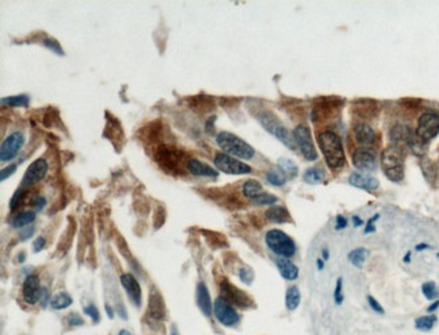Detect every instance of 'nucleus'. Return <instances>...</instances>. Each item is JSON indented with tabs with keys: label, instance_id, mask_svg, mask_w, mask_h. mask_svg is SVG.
<instances>
[{
	"label": "nucleus",
	"instance_id": "1",
	"mask_svg": "<svg viewBox=\"0 0 439 335\" xmlns=\"http://www.w3.org/2000/svg\"><path fill=\"white\" fill-rule=\"evenodd\" d=\"M316 139L328 168L334 172L342 169L346 164V156L338 134L331 130H323L318 133Z\"/></svg>",
	"mask_w": 439,
	"mask_h": 335
},
{
	"label": "nucleus",
	"instance_id": "2",
	"mask_svg": "<svg viewBox=\"0 0 439 335\" xmlns=\"http://www.w3.org/2000/svg\"><path fill=\"white\" fill-rule=\"evenodd\" d=\"M404 158L406 153L397 145L388 146L381 153V168L390 181L400 183L404 178Z\"/></svg>",
	"mask_w": 439,
	"mask_h": 335
},
{
	"label": "nucleus",
	"instance_id": "3",
	"mask_svg": "<svg viewBox=\"0 0 439 335\" xmlns=\"http://www.w3.org/2000/svg\"><path fill=\"white\" fill-rule=\"evenodd\" d=\"M216 144L226 154L242 160H251L254 157V149L242 138L228 131H222L216 135Z\"/></svg>",
	"mask_w": 439,
	"mask_h": 335
},
{
	"label": "nucleus",
	"instance_id": "4",
	"mask_svg": "<svg viewBox=\"0 0 439 335\" xmlns=\"http://www.w3.org/2000/svg\"><path fill=\"white\" fill-rule=\"evenodd\" d=\"M258 122L261 123V126L270 133L273 137H276L280 142H282L284 145L295 150L296 149V142L295 138H293V134H291L288 131V128L282 125L281 122L278 120L276 115L272 114L269 111H263V112H260L258 114Z\"/></svg>",
	"mask_w": 439,
	"mask_h": 335
},
{
	"label": "nucleus",
	"instance_id": "5",
	"mask_svg": "<svg viewBox=\"0 0 439 335\" xmlns=\"http://www.w3.org/2000/svg\"><path fill=\"white\" fill-rule=\"evenodd\" d=\"M265 242L266 246L269 247L270 250L277 255H280L282 258H291L293 257L296 253V245L293 239L285 234L281 230H270L265 235Z\"/></svg>",
	"mask_w": 439,
	"mask_h": 335
},
{
	"label": "nucleus",
	"instance_id": "6",
	"mask_svg": "<svg viewBox=\"0 0 439 335\" xmlns=\"http://www.w3.org/2000/svg\"><path fill=\"white\" fill-rule=\"evenodd\" d=\"M293 138H295L296 145L299 146L303 157L308 160V161H315L318 158V152L315 149L314 141H312V135H311V130L308 128L306 125H299L293 130Z\"/></svg>",
	"mask_w": 439,
	"mask_h": 335
},
{
	"label": "nucleus",
	"instance_id": "7",
	"mask_svg": "<svg viewBox=\"0 0 439 335\" xmlns=\"http://www.w3.org/2000/svg\"><path fill=\"white\" fill-rule=\"evenodd\" d=\"M215 166L223 173L227 175H247L250 173L251 168L245 162H241L235 157H231L226 153H219L213 158Z\"/></svg>",
	"mask_w": 439,
	"mask_h": 335
},
{
	"label": "nucleus",
	"instance_id": "8",
	"mask_svg": "<svg viewBox=\"0 0 439 335\" xmlns=\"http://www.w3.org/2000/svg\"><path fill=\"white\" fill-rule=\"evenodd\" d=\"M439 134V114L424 112L421 115L416 127V135L424 142H428Z\"/></svg>",
	"mask_w": 439,
	"mask_h": 335
},
{
	"label": "nucleus",
	"instance_id": "9",
	"mask_svg": "<svg viewBox=\"0 0 439 335\" xmlns=\"http://www.w3.org/2000/svg\"><path fill=\"white\" fill-rule=\"evenodd\" d=\"M213 314L216 316V319L226 327H232L239 322V315L237 314V311L222 296L218 297L213 303Z\"/></svg>",
	"mask_w": 439,
	"mask_h": 335
},
{
	"label": "nucleus",
	"instance_id": "10",
	"mask_svg": "<svg viewBox=\"0 0 439 335\" xmlns=\"http://www.w3.org/2000/svg\"><path fill=\"white\" fill-rule=\"evenodd\" d=\"M25 145V137L23 134L15 133L10 134L1 144V147H0V160L1 162H8L11 161L13 158H15L18 156V153L20 152V149Z\"/></svg>",
	"mask_w": 439,
	"mask_h": 335
},
{
	"label": "nucleus",
	"instance_id": "11",
	"mask_svg": "<svg viewBox=\"0 0 439 335\" xmlns=\"http://www.w3.org/2000/svg\"><path fill=\"white\" fill-rule=\"evenodd\" d=\"M220 292H222V297L226 299L227 302L230 304H235L238 307H249L251 305V299L245 292L241 291L239 288H237L235 285H232L228 280H222L220 283Z\"/></svg>",
	"mask_w": 439,
	"mask_h": 335
},
{
	"label": "nucleus",
	"instance_id": "12",
	"mask_svg": "<svg viewBox=\"0 0 439 335\" xmlns=\"http://www.w3.org/2000/svg\"><path fill=\"white\" fill-rule=\"evenodd\" d=\"M343 106V100L338 97V96H326V97H320L316 100L314 108V119H323L330 115H335L337 111L341 110Z\"/></svg>",
	"mask_w": 439,
	"mask_h": 335
},
{
	"label": "nucleus",
	"instance_id": "13",
	"mask_svg": "<svg viewBox=\"0 0 439 335\" xmlns=\"http://www.w3.org/2000/svg\"><path fill=\"white\" fill-rule=\"evenodd\" d=\"M48 162L45 161L44 158H38L34 162L29 165V168L26 169V173L23 178H22V188H29L34 184L39 183L42 178L46 176V172H48Z\"/></svg>",
	"mask_w": 439,
	"mask_h": 335
},
{
	"label": "nucleus",
	"instance_id": "14",
	"mask_svg": "<svg viewBox=\"0 0 439 335\" xmlns=\"http://www.w3.org/2000/svg\"><path fill=\"white\" fill-rule=\"evenodd\" d=\"M41 284H39V278L35 274H32L26 278L23 283V288H22V296L26 303L34 305L38 303V300L41 299Z\"/></svg>",
	"mask_w": 439,
	"mask_h": 335
},
{
	"label": "nucleus",
	"instance_id": "15",
	"mask_svg": "<svg viewBox=\"0 0 439 335\" xmlns=\"http://www.w3.org/2000/svg\"><path fill=\"white\" fill-rule=\"evenodd\" d=\"M353 165L359 171H374L377 166L374 153L369 149H358L353 153Z\"/></svg>",
	"mask_w": 439,
	"mask_h": 335
},
{
	"label": "nucleus",
	"instance_id": "16",
	"mask_svg": "<svg viewBox=\"0 0 439 335\" xmlns=\"http://www.w3.org/2000/svg\"><path fill=\"white\" fill-rule=\"evenodd\" d=\"M353 111L362 119L372 120L378 115L380 107H378L377 101L372 100V99H358L353 103Z\"/></svg>",
	"mask_w": 439,
	"mask_h": 335
},
{
	"label": "nucleus",
	"instance_id": "17",
	"mask_svg": "<svg viewBox=\"0 0 439 335\" xmlns=\"http://www.w3.org/2000/svg\"><path fill=\"white\" fill-rule=\"evenodd\" d=\"M147 314L154 320H163L165 318V303L161 293L156 287H153L149 293V303H147Z\"/></svg>",
	"mask_w": 439,
	"mask_h": 335
},
{
	"label": "nucleus",
	"instance_id": "18",
	"mask_svg": "<svg viewBox=\"0 0 439 335\" xmlns=\"http://www.w3.org/2000/svg\"><path fill=\"white\" fill-rule=\"evenodd\" d=\"M120 283L123 285L125 291L127 292L129 297L134 302V304L141 305V303H142V291H141V287H139L135 277L130 273H125V274L120 276Z\"/></svg>",
	"mask_w": 439,
	"mask_h": 335
},
{
	"label": "nucleus",
	"instance_id": "19",
	"mask_svg": "<svg viewBox=\"0 0 439 335\" xmlns=\"http://www.w3.org/2000/svg\"><path fill=\"white\" fill-rule=\"evenodd\" d=\"M354 135H356L358 145L361 146L373 145L374 141H376L374 130L369 125H366V123H358V125H356V127H354Z\"/></svg>",
	"mask_w": 439,
	"mask_h": 335
},
{
	"label": "nucleus",
	"instance_id": "20",
	"mask_svg": "<svg viewBox=\"0 0 439 335\" xmlns=\"http://www.w3.org/2000/svg\"><path fill=\"white\" fill-rule=\"evenodd\" d=\"M349 184L353 187H357L359 190L365 191H373L378 188V180L368 175H362V173H351L349 176Z\"/></svg>",
	"mask_w": 439,
	"mask_h": 335
},
{
	"label": "nucleus",
	"instance_id": "21",
	"mask_svg": "<svg viewBox=\"0 0 439 335\" xmlns=\"http://www.w3.org/2000/svg\"><path fill=\"white\" fill-rule=\"evenodd\" d=\"M196 300H197V305L200 311L206 316H210L212 314V302L210 297V292H208L207 285L204 283H199L197 284V289H196Z\"/></svg>",
	"mask_w": 439,
	"mask_h": 335
},
{
	"label": "nucleus",
	"instance_id": "22",
	"mask_svg": "<svg viewBox=\"0 0 439 335\" xmlns=\"http://www.w3.org/2000/svg\"><path fill=\"white\" fill-rule=\"evenodd\" d=\"M187 169L194 176H200V177H216L218 176V172L215 171L213 168L201 162L199 160H195V158L189 160L187 162Z\"/></svg>",
	"mask_w": 439,
	"mask_h": 335
},
{
	"label": "nucleus",
	"instance_id": "23",
	"mask_svg": "<svg viewBox=\"0 0 439 335\" xmlns=\"http://www.w3.org/2000/svg\"><path fill=\"white\" fill-rule=\"evenodd\" d=\"M276 265L280 274H281L285 280H295V278H297V276H299V269H297V266H296L293 262H291L288 258H282V257L280 258V257H278V258L276 259Z\"/></svg>",
	"mask_w": 439,
	"mask_h": 335
},
{
	"label": "nucleus",
	"instance_id": "24",
	"mask_svg": "<svg viewBox=\"0 0 439 335\" xmlns=\"http://www.w3.org/2000/svg\"><path fill=\"white\" fill-rule=\"evenodd\" d=\"M412 135H414V131L406 125H396L389 131V138L393 144H403V142L407 144Z\"/></svg>",
	"mask_w": 439,
	"mask_h": 335
},
{
	"label": "nucleus",
	"instance_id": "25",
	"mask_svg": "<svg viewBox=\"0 0 439 335\" xmlns=\"http://www.w3.org/2000/svg\"><path fill=\"white\" fill-rule=\"evenodd\" d=\"M266 218L272 223H287L291 221V214L282 206H273L266 211Z\"/></svg>",
	"mask_w": 439,
	"mask_h": 335
},
{
	"label": "nucleus",
	"instance_id": "26",
	"mask_svg": "<svg viewBox=\"0 0 439 335\" xmlns=\"http://www.w3.org/2000/svg\"><path fill=\"white\" fill-rule=\"evenodd\" d=\"M242 193H244L247 199H253V200H254L256 197H258L261 193H262V185H261V183L257 181V180H253V178H251V180H247V181H245L244 185H242Z\"/></svg>",
	"mask_w": 439,
	"mask_h": 335
},
{
	"label": "nucleus",
	"instance_id": "27",
	"mask_svg": "<svg viewBox=\"0 0 439 335\" xmlns=\"http://www.w3.org/2000/svg\"><path fill=\"white\" fill-rule=\"evenodd\" d=\"M421 168L422 172H423V176L426 177V180L428 183H434V181L437 180V176H438V168H437V164L434 162L433 160L423 158L421 161Z\"/></svg>",
	"mask_w": 439,
	"mask_h": 335
},
{
	"label": "nucleus",
	"instance_id": "28",
	"mask_svg": "<svg viewBox=\"0 0 439 335\" xmlns=\"http://www.w3.org/2000/svg\"><path fill=\"white\" fill-rule=\"evenodd\" d=\"M300 304V292L297 287H289L287 295H285V305L289 311L296 310Z\"/></svg>",
	"mask_w": 439,
	"mask_h": 335
},
{
	"label": "nucleus",
	"instance_id": "29",
	"mask_svg": "<svg viewBox=\"0 0 439 335\" xmlns=\"http://www.w3.org/2000/svg\"><path fill=\"white\" fill-rule=\"evenodd\" d=\"M34 219H35V214L32 212V211H26V212H22L19 215L14 216L10 223H11V226L14 228H20L25 227V226H29L32 222H34Z\"/></svg>",
	"mask_w": 439,
	"mask_h": 335
},
{
	"label": "nucleus",
	"instance_id": "30",
	"mask_svg": "<svg viewBox=\"0 0 439 335\" xmlns=\"http://www.w3.org/2000/svg\"><path fill=\"white\" fill-rule=\"evenodd\" d=\"M366 258H368V250L365 247H358V249H354V250H351L350 253H349L350 264L357 266V268H362Z\"/></svg>",
	"mask_w": 439,
	"mask_h": 335
},
{
	"label": "nucleus",
	"instance_id": "31",
	"mask_svg": "<svg viewBox=\"0 0 439 335\" xmlns=\"http://www.w3.org/2000/svg\"><path fill=\"white\" fill-rule=\"evenodd\" d=\"M407 145L409 146V149L412 150L414 154L416 156H424L427 152V142H424L423 139H421L416 133H414V135L409 138V141L407 142Z\"/></svg>",
	"mask_w": 439,
	"mask_h": 335
},
{
	"label": "nucleus",
	"instance_id": "32",
	"mask_svg": "<svg viewBox=\"0 0 439 335\" xmlns=\"http://www.w3.org/2000/svg\"><path fill=\"white\" fill-rule=\"evenodd\" d=\"M437 323V316L435 315H426L421 316L415 320V327L421 331H430Z\"/></svg>",
	"mask_w": 439,
	"mask_h": 335
},
{
	"label": "nucleus",
	"instance_id": "33",
	"mask_svg": "<svg viewBox=\"0 0 439 335\" xmlns=\"http://www.w3.org/2000/svg\"><path fill=\"white\" fill-rule=\"evenodd\" d=\"M278 166H280L282 173L288 177H295L297 175V165L292 160L281 158V160H278Z\"/></svg>",
	"mask_w": 439,
	"mask_h": 335
},
{
	"label": "nucleus",
	"instance_id": "34",
	"mask_svg": "<svg viewBox=\"0 0 439 335\" xmlns=\"http://www.w3.org/2000/svg\"><path fill=\"white\" fill-rule=\"evenodd\" d=\"M72 297L68 295V293H58L53 300H51V307L54 308V310H64V308H68L70 304H72Z\"/></svg>",
	"mask_w": 439,
	"mask_h": 335
},
{
	"label": "nucleus",
	"instance_id": "35",
	"mask_svg": "<svg viewBox=\"0 0 439 335\" xmlns=\"http://www.w3.org/2000/svg\"><path fill=\"white\" fill-rule=\"evenodd\" d=\"M3 104H7L10 107H26L29 104V96L18 95V96H8L1 99Z\"/></svg>",
	"mask_w": 439,
	"mask_h": 335
},
{
	"label": "nucleus",
	"instance_id": "36",
	"mask_svg": "<svg viewBox=\"0 0 439 335\" xmlns=\"http://www.w3.org/2000/svg\"><path fill=\"white\" fill-rule=\"evenodd\" d=\"M303 180L307 184H319L323 181V172L318 168H309L306 171Z\"/></svg>",
	"mask_w": 439,
	"mask_h": 335
},
{
	"label": "nucleus",
	"instance_id": "37",
	"mask_svg": "<svg viewBox=\"0 0 439 335\" xmlns=\"http://www.w3.org/2000/svg\"><path fill=\"white\" fill-rule=\"evenodd\" d=\"M422 292L427 300H435L439 296V291L437 284L434 281H427L422 285Z\"/></svg>",
	"mask_w": 439,
	"mask_h": 335
},
{
	"label": "nucleus",
	"instance_id": "38",
	"mask_svg": "<svg viewBox=\"0 0 439 335\" xmlns=\"http://www.w3.org/2000/svg\"><path fill=\"white\" fill-rule=\"evenodd\" d=\"M266 180L269 181L272 185H276V187H282L285 181H287V177L282 172H268L266 175Z\"/></svg>",
	"mask_w": 439,
	"mask_h": 335
},
{
	"label": "nucleus",
	"instance_id": "39",
	"mask_svg": "<svg viewBox=\"0 0 439 335\" xmlns=\"http://www.w3.org/2000/svg\"><path fill=\"white\" fill-rule=\"evenodd\" d=\"M277 202H278V199L272 193H261L260 196L254 199V203L257 206H273Z\"/></svg>",
	"mask_w": 439,
	"mask_h": 335
},
{
	"label": "nucleus",
	"instance_id": "40",
	"mask_svg": "<svg viewBox=\"0 0 439 335\" xmlns=\"http://www.w3.org/2000/svg\"><path fill=\"white\" fill-rule=\"evenodd\" d=\"M342 281H343L342 277H339L338 280H337V285H335V288H334V302L338 304V305H341V304L343 303V299H345V296H343V291H342Z\"/></svg>",
	"mask_w": 439,
	"mask_h": 335
},
{
	"label": "nucleus",
	"instance_id": "41",
	"mask_svg": "<svg viewBox=\"0 0 439 335\" xmlns=\"http://www.w3.org/2000/svg\"><path fill=\"white\" fill-rule=\"evenodd\" d=\"M44 45L48 48V49H50V50L56 51L57 54H60V56H63L64 54V50L63 48H61V45L57 42L56 39L53 38H46L44 41Z\"/></svg>",
	"mask_w": 439,
	"mask_h": 335
},
{
	"label": "nucleus",
	"instance_id": "42",
	"mask_svg": "<svg viewBox=\"0 0 439 335\" xmlns=\"http://www.w3.org/2000/svg\"><path fill=\"white\" fill-rule=\"evenodd\" d=\"M239 278L246 283V284H251V281H253V278H254V273L251 271L250 268H242L241 271H239Z\"/></svg>",
	"mask_w": 439,
	"mask_h": 335
},
{
	"label": "nucleus",
	"instance_id": "43",
	"mask_svg": "<svg viewBox=\"0 0 439 335\" xmlns=\"http://www.w3.org/2000/svg\"><path fill=\"white\" fill-rule=\"evenodd\" d=\"M400 104L404 106L406 108H409V110H415L418 108L422 104V100L419 99H412V97H408V99H403L400 100Z\"/></svg>",
	"mask_w": 439,
	"mask_h": 335
},
{
	"label": "nucleus",
	"instance_id": "44",
	"mask_svg": "<svg viewBox=\"0 0 439 335\" xmlns=\"http://www.w3.org/2000/svg\"><path fill=\"white\" fill-rule=\"evenodd\" d=\"M84 312H85L89 318H92L95 322H99V319H100V316H99V311H98V308L95 307L94 304H89V305H87V307L84 308Z\"/></svg>",
	"mask_w": 439,
	"mask_h": 335
},
{
	"label": "nucleus",
	"instance_id": "45",
	"mask_svg": "<svg viewBox=\"0 0 439 335\" xmlns=\"http://www.w3.org/2000/svg\"><path fill=\"white\" fill-rule=\"evenodd\" d=\"M368 304H369V307L372 310L377 312V314H380V315H383L384 314V308L381 307V304L377 302L376 299L373 296H368Z\"/></svg>",
	"mask_w": 439,
	"mask_h": 335
},
{
	"label": "nucleus",
	"instance_id": "46",
	"mask_svg": "<svg viewBox=\"0 0 439 335\" xmlns=\"http://www.w3.org/2000/svg\"><path fill=\"white\" fill-rule=\"evenodd\" d=\"M66 322L69 323L70 326H82L84 324L82 318H80L77 314H69L66 316Z\"/></svg>",
	"mask_w": 439,
	"mask_h": 335
},
{
	"label": "nucleus",
	"instance_id": "47",
	"mask_svg": "<svg viewBox=\"0 0 439 335\" xmlns=\"http://www.w3.org/2000/svg\"><path fill=\"white\" fill-rule=\"evenodd\" d=\"M16 171V165H10V166H7L4 168L3 171H1V175H0V178H1V181H4L7 177H10L13 173H15Z\"/></svg>",
	"mask_w": 439,
	"mask_h": 335
},
{
	"label": "nucleus",
	"instance_id": "48",
	"mask_svg": "<svg viewBox=\"0 0 439 335\" xmlns=\"http://www.w3.org/2000/svg\"><path fill=\"white\" fill-rule=\"evenodd\" d=\"M378 218H380V215H378V214H376V215H373V218H372V219H369V221H368V224H366V227H365V230H364L365 234H369V233H373V231L376 230V228H374V222L378 221Z\"/></svg>",
	"mask_w": 439,
	"mask_h": 335
},
{
	"label": "nucleus",
	"instance_id": "49",
	"mask_svg": "<svg viewBox=\"0 0 439 335\" xmlns=\"http://www.w3.org/2000/svg\"><path fill=\"white\" fill-rule=\"evenodd\" d=\"M346 226H347V219H346L345 216H342V215L337 216V221H335V228H337V230H343V228H346Z\"/></svg>",
	"mask_w": 439,
	"mask_h": 335
},
{
	"label": "nucleus",
	"instance_id": "50",
	"mask_svg": "<svg viewBox=\"0 0 439 335\" xmlns=\"http://www.w3.org/2000/svg\"><path fill=\"white\" fill-rule=\"evenodd\" d=\"M45 243H46V240H45V238H38V239L35 240V242H34V245H33V249H34V252H35V253H38L39 250H42V249L45 247Z\"/></svg>",
	"mask_w": 439,
	"mask_h": 335
},
{
	"label": "nucleus",
	"instance_id": "51",
	"mask_svg": "<svg viewBox=\"0 0 439 335\" xmlns=\"http://www.w3.org/2000/svg\"><path fill=\"white\" fill-rule=\"evenodd\" d=\"M39 302L42 303V305H46V304L49 303V292L46 288H42V292H41V299H39Z\"/></svg>",
	"mask_w": 439,
	"mask_h": 335
},
{
	"label": "nucleus",
	"instance_id": "52",
	"mask_svg": "<svg viewBox=\"0 0 439 335\" xmlns=\"http://www.w3.org/2000/svg\"><path fill=\"white\" fill-rule=\"evenodd\" d=\"M45 203H46V200H45L44 197L37 196L35 197V200H34V203H33V206H34V207H35L37 209H42L44 208Z\"/></svg>",
	"mask_w": 439,
	"mask_h": 335
},
{
	"label": "nucleus",
	"instance_id": "53",
	"mask_svg": "<svg viewBox=\"0 0 439 335\" xmlns=\"http://www.w3.org/2000/svg\"><path fill=\"white\" fill-rule=\"evenodd\" d=\"M34 234V228H30V230H26L25 233H22V235H20V238H22V239H26V238H30V237H32V235Z\"/></svg>",
	"mask_w": 439,
	"mask_h": 335
},
{
	"label": "nucleus",
	"instance_id": "54",
	"mask_svg": "<svg viewBox=\"0 0 439 335\" xmlns=\"http://www.w3.org/2000/svg\"><path fill=\"white\" fill-rule=\"evenodd\" d=\"M353 223H354V226H356V227H358V226H361L364 222H362V219H361V218H359L358 215H354L353 216Z\"/></svg>",
	"mask_w": 439,
	"mask_h": 335
},
{
	"label": "nucleus",
	"instance_id": "55",
	"mask_svg": "<svg viewBox=\"0 0 439 335\" xmlns=\"http://www.w3.org/2000/svg\"><path fill=\"white\" fill-rule=\"evenodd\" d=\"M438 307H439V300H435V303L431 304V305H430V307L427 308V311H428V312H434V311L437 310Z\"/></svg>",
	"mask_w": 439,
	"mask_h": 335
},
{
	"label": "nucleus",
	"instance_id": "56",
	"mask_svg": "<svg viewBox=\"0 0 439 335\" xmlns=\"http://www.w3.org/2000/svg\"><path fill=\"white\" fill-rule=\"evenodd\" d=\"M316 265H318V269L322 271V269L325 268V259H322V258L316 259Z\"/></svg>",
	"mask_w": 439,
	"mask_h": 335
},
{
	"label": "nucleus",
	"instance_id": "57",
	"mask_svg": "<svg viewBox=\"0 0 439 335\" xmlns=\"http://www.w3.org/2000/svg\"><path fill=\"white\" fill-rule=\"evenodd\" d=\"M428 245H426V243H422V245H418V246H416V250H418V252H422V250H426V249H428Z\"/></svg>",
	"mask_w": 439,
	"mask_h": 335
},
{
	"label": "nucleus",
	"instance_id": "58",
	"mask_svg": "<svg viewBox=\"0 0 439 335\" xmlns=\"http://www.w3.org/2000/svg\"><path fill=\"white\" fill-rule=\"evenodd\" d=\"M106 310H107V312H108V318H113V310H111V307H110V305H106Z\"/></svg>",
	"mask_w": 439,
	"mask_h": 335
},
{
	"label": "nucleus",
	"instance_id": "59",
	"mask_svg": "<svg viewBox=\"0 0 439 335\" xmlns=\"http://www.w3.org/2000/svg\"><path fill=\"white\" fill-rule=\"evenodd\" d=\"M322 253H323V259H325V261L328 259V250H327V249H323V252H322Z\"/></svg>",
	"mask_w": 439,
	"mask_h": 335
},
{
	"label": "nucleus",
	"instance_id": "60",
	"mask_svg": "<svg viewBox=\"0 0 439 335\" xmlns=\"http://www.w3.org/2000/svg\"><path fill=\"white\" fill-rule=\"evenodd\" d=\"M409 258H411V253L408 252V253L406 254V257H404V262H409Z\"/></svg>",
	"mask_w": 439,
	"mask_h": 335
},
{
	"label": "nucleus",
	"instance_id": "61",
	"mask_svg": "<svg viewBox=\"0 0 439 335\" xmlns=\"http://www.w3.org/2000/svg\"><path fill=\"white\" fill-rule=\"evenodd\" d=\"M25 261V253L19 254V262H23Z\"/></svg>",
	"mask_w": 439,
	"mask_h": 335
},
{
	"label": "nucleus",
	"instance_id": "62",
	"mask_svg": "<svg viewBox=\"0 0 439 335\" xmlns=\"http://www.w3.org/2000/svg\"><path fill=\"white\" fill-rule=\"evenodd\" d=\"M119 335H132V334L131 333H129L127 330H122V331L119 333Z\"/></svg>",
	"mask_w": 439,
	"mask_h": 335
},
{
	"label": "nucleus",
	"instance_id": "63",
	"mask_svg": "<svg viewBox=\"0 0 439 335\" xmlns=\"http://www.w3.org/2000/svg\"><path fill=\"white\" fill-rule=\"evenodd\" d=\"M170 335H179V333H177V330H176V327H173V329H172V333H170Z\"/></svg>",
	"mask_w": 439,
	"mask_h": 335
},
{
	"label": "nucleus",
	"instance_id": "64",
	"mask_svg": "<svg viewBox=\"0 0 439 335\" xmlns=\"http://www.w3.org/2000/svg\"><path fill=\"white\" fill-rule=\"evenodd\" d=\"M438 257H439V253H438Z\"/></svg>",
	"mask_w": 439,
	"mask_h": 335
}]
</instances>
